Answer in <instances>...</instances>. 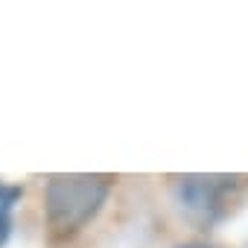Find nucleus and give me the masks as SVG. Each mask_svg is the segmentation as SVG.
I'll list each match as a JSON object with an SVG mask.
<instances>
[{"instance_id": "obj_2", "label": "nucleus", "mask_w": 248, "mask_h": 248, "mask_svg": "<svg viewBox=\"0 0 248 248\" xmlns=\"http://www.w3.org/2000/svg\"><path fill=\"white\" fill-rule=\"evenodd\" d=\"M239 178L231 175H181L172 184L175 204L196 225H210L225 210V196Z\"/></svg>"}, {"instance_id": "obj_3", "label": "nucleus", "mask_w": 248, "mask_h": 248, "mask_svg": "<svg viewBox=\"0 0 248 248\" xmlns=\"http://www.w3.org/2000/svg\"><path fill=\"white\" fill-rule=\"evenodd\" d=\"M18 196H21V190H18V187H6V184H0V245H3V242H6V236H9V228H12L9 213H12V204L18 202Z\"/></svg>"}, {"instance_id": "obj_4", "label": "nucleus", "mask_w": 248, "mask_h": 248, "mask_svg": "<svg viewBox=\"0 0 248 248\" xmlns=\"http://www.w3.org/2000/svg\"><path fill=\"white\" fill-rule=\"evenodd\" d=\"M178 248H210V245H202V242H190V245H178Z\"/></svg>"}, {"instance_id": "obj_1", "label": "nucleus", "mask_w": 248, "mask_h": 248, "mask_svg": "<svg viewBox=\"0 0 248 248\" xmlns=\"http://www.w3.org/2000/svg\"><path fill=\"white\" fill-rule=\"evenodd\" d=\"M111 193V178L105 175H53L44 187L47 225L67 236L82 231L105 204Z\"/></svg>"}]
</instances>
